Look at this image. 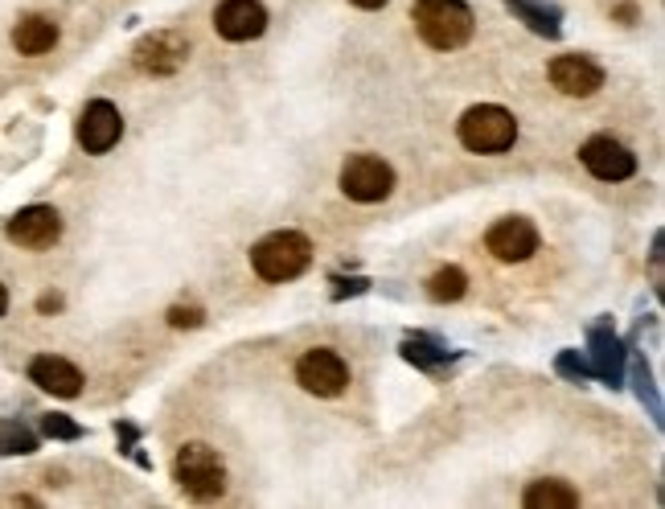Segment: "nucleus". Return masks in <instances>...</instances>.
Here are the masks:
<instances>
[{
	"label": "nucleus",
	"mask_w": 665,
	"mask_h": 509,
	"mask_svg": "<svg viewBox=\"0 0 665 509\" xmlns=\"http://www.w3.org/2000/svg\"><path fill=\"white\" fill-rule=\"evenodd\" d=\"M30 382L38 391L54 394V399H74L83 391V370L59 353H38L30 362Z\"/></svg>",
	"instance_id": "nucleus-15"
},
{
	"label": "nucleus",
	"mask_w": 665,
	"mask_h": 509,
	"mask_svg": "<svg viewBox=\"0 0 665 509\" xmlns=\"http://www.w3.org/2000/svg\"><path fill=\"white\" fill-rule=\"evenodd\" d=\"M555 370H559L563 379H571V382H588V379H592V365H588V358H579L576 350L559 353V358H555Z\"/></svg>",
	"instance_id": "nucleus-24"
},
{
	"label": "nucleus",
	"mask_w": 665,
	"mask_h": 509,
	"mask_svg": "<svg viewBox=\"0 0 665 509\" xmlns=\"http://www.w3.org/2000/svg\"><path fill=\"white\" fill-rule=\"evenodd\" d=\"M633 379H636V394H641V403H650L653 420L662 423V403H657V394H653V374L645 358H633Z\"/></svg>",
	"instance_id": "nucleus-22"
},
{
	"label": "nucleus",
	"mask_w": 665,
	"mask_h": 509,
	"mask_svg": "<svg viewBox=\"0 0 665 509\" xmlns=\"http://www.w3.org/2000/svg\"><path fill=\"white\" fill-rule=\"evenodd\" d=\"M337 288H332V300H341V296H358V291L370 288V279H332Z\"/></svg>",
	"instance_id": "nucleus-26"
},
{
	"label": "nucleus",
	"mask_w": 665,
	"mask_h": 509,
	"mask_svg": "<svg viewBox=\"0 0 665 509\" xmlns=\"http://www.w3.org/2000/svg\"><path fill=\"white\" fill-rule=\"evenodd\" d=\"M119 136H124V116H119L116 103L91 99L83 107V116H78V145H83V152L103 157V152H112L119 145Z\"/></svg>",
	"instance_id": "nucleus-10"
},
{
	"label": "nucleus",
	"mask_w": 665,
	"mask_h": 509,
	"mask_svg": "<svg viewBox=\"0 0 665 509\" xmlns=\"http://www.w3.org/2000/svg\"><path fill=\"white\" fill-rule=\"evenodd\" d=\"M4 308H9V288L0 284V317H4Z\"/></svg>",
	"instance_id": "nucleus-29"
},
{
	"label": "nucleus",
	"mask_w": 665,
	"mask_h": 509,
	"mask_svg": "<svg viewBox=\"0 0 665 509\" xmlns=\"http://www.w3.org/2000/svg\"><path fill=\"white\" fill-rule=\"evenodd\" d=\"M403 358L411 365H420V370H440V365L448 362V346L435 341L432 333H411L403 341Z\"/></svg>",
	"instance_id": "nucleus-19"
},
{
	"label": "nucleus",
	"mask_w": 665,
	"mask_h": 509,
	"mask_svg": "<svg viewBox=\"0 0 665 509\" xmlns=\"http://www.w3.org/2000/svg\"><path fill=\"white\" fill-rule=\"evenodd\" d=\"M13 45L17 54H25V59H42V54H50L59 45V25L42 13H25L13 25Z\"/></svg>",
	"instance_id": "nucleus-16"
},
{
	"label": "nucleus",
	"mask_w": 665,
	"mask_h": 509,
	"mask_svg": "<svg viewBox=\"0 0 665 509\" xmlns=\"http://www.w3.org/2000/svg\"><path fill=\"white\" fill-rule=\"evenodd\" d=\"M131 62H136V71L140 74L165 78V74H177L189 62V42L177 30H157L136 42Z\"/></svg>",
	"instance_id": "nucleus-7"
},
{
	"label": "nucleus",
	"mask_w": 665,
	"mask_h": 509,
	"mask_svg": "<svg viewBox=\"0 0 665 509\" xmlns=\"http://www.w3.org/2000/svg\"><path fill=\"white\" fill-rule=\"evenodd\" d=\"M214 30L226 42H255L267 30V9L260 0H222L214 9Z\"/></svg>",
	"instance_id": "nucleus-12"
},
{
	"label": "nucleus",
	"mask_w": 665,
	"mask_h": 509,
	"mask_svg": "<svg viewBox=\"0 0 665 509\" xmlns=\"http://www.w3.org/2000/svg\"><path fill=\"white\" fill-rule=\"evenodd\" d=\"M394 190V169L374 152H353V157L341 165V193L349 202H387Z\"/></svg>",
	"instance_id": "nucleus-5"
},
{
	"label": "nucleus",
	"mask_w": 665,
	"mask_h": 509,
	"mask_svg": "<svg viewBox=\"0 0 665 509\" xmlns=\"http://www.w3.org/2000/svg\"><path fill=\"white\" fill-rule=\"evenodd\" d=\"M461 145L468 152H481V157H497V152H506L514 148L518 140V119L514 112H506L502 103H477V107H468L461 116Z\"/></svg>",
	"instance_id": "nucleus-3"
},
{
	"label": "nucleus",
	"mask_w": 665,
	"mask_h": 509,
	"mask_svg": "<svg viewBox=\"0 0 665 509\" xmlns=\"http://www.w3.org/2000/svg\"><path fill=\"white\" fill-rule=\"evenodd\" d=\"M42 436H50V439H83L87 432L78 427V423L71 420V415H42Z\"/></svg>",
	"instance_id": "nucleus-23"
},
{
	"label": "nucleus",
	"mask_w": 665,
	"mask_h": 509,
	"mask_svg": "<svg viewBox=\"0 0 665 509\" xmlns=\"http://www.w3.org/2000/svg\"><path fill=\"white\" fill-rule=\"evenodd\" d=\"M485 247H489L493 259L502 263H526L538 251V226L521 214H509V219L493 222L489 234H485Z\"/></svg>",
	"instance_id": "nucleus-11"
},
{
	"label": "nucleus",
	"mask_w": 665,
	"mask_h": 509,
	"mask_svg": "<svg viewBox=\"0 0 665 509\" xmlns=\"http://www.w3.org/2000/svg\"><path fill=\"white\" fill-rule=\"evenodd\" d=\"M506 9L518 17L521 25L538 38H559L563 33V9L559 4H547V0H506Z\"/></svg>",
	"instance_id": "nucleus-17"
},
{
	"label": "nucleus",
	"mask_w": 665,
	"mask_h": 509,
	"mask_svg": "<svg viewBox=\"0 0 665 509\" xmlns=\"http://www.w3.org/2000/svg\"><path fill=\"white\" fill-rule=\"evenodd\" d=\"M4 234L21 251H50L62 238V214L54 205H25L9 219Z\"/></svg>",
	"instance_id": "nucleus-8"
},
{
	"label": "nucleus",
	"mask_w": 665,
	"mask_h": 509,
	"mask_svg": "<svg viewBox=\"0 0 665 509\" xmlns=\"http://www.w3.org/2000/svg\"><path fill=\"white\" fill-rule=\"evenodd\" d=\"M583 358L592 365V379H600L604 386H621L624 382V346L608 325L588 329V353Z\"/></svg>",
	"instance_id": "nucleus-14"
},
{
	"label": "nucleus",
	"mask_w": 665,
	"mask_h": 509,
	"mask_svg": "<svg viewBox=\"0 0 665 509\" xmlns=\"http://www.w3.org/2000/svg\"><path fill=\"white\" fill-rule=\"evenodd\" d=\"M464 291H468V276H464L461 267H440L428 279V296H432L435 305H456Z\"/></svg>",
	"instance_id": "nucleus-20"
},
{
	"label": "nucleus",
	"mask_w": 665,
	"mask_h": 509,
	"mask_svg": "<svg viewBox=\"0 0 665 509\" xmlns=\"http://www.w3.org/2000/svg\"><path fill=\"white\" fill-rule=\"evenodd\" d=\"M205 320V312L202 308H193V305H173L169 308V325H173V329H198V325H202Z\"/></svg>",
	"instance_id": "nucleus-25"
},
{
	"label": "nucleus",
	"mask_w": 665,
	"mask_h": 509,
	"mask_svg": "<svg viewBox=\"0 0 665 509\" xmlns=\"http://www.w3.org/2000/svg\"><path fill=\"white\" fill-rule=\"evenodd\" d=\"M550 83L571 99H592L595 91L604 87V71L588 54H559L550 62Z\"/></svg>",
	"instance_id": "nucleus-13"
},
{
	"label": "nucleus",
	"mask_w": 665,
	"mask_h": 509,
	"mask_svg": "<svg viewBox=\"0 0 665 509\" xmlns=\"http://www.w3.org/2000/svg\"><path fill=\"white\" fill-rule=\"evenodd\" d=\"M411 21H415V33L440 54L468 45V38L477 30V17L464 0H415Z\"/></svg>",
	"instance_id": "nucleus-1"
},
{
	"label": "nucleus",
	"mask_w": 665,
	"mask_h": 509,
	"mask_svg": "<svg viewBox=\"0 0 665 509\" xmlns=\"http://www.w3.org/2000/svg\"><path fill=\"white\" fill-rule=\"evenodd\" d=\"M521 506L526 509H571V506H579V489H571V485L559 477L535 480V485L521 494Z\"/></svg>",
	"instance_id": "nucleus-18"
},
{
	"label": "nucleus",
	"mask_w": 665,
	"mask_h": 509,
	"mask_svg": "<svg viewBox=\"0 0 665 509\" xmlns=\"http://www.w3.org/2000/svg\"><path fill=\"white\" fill-rule=\"evenodd\" d=\"M173 480L189 497L210 501V497H222V489H226V465L210 444H186L173 456Z\"/></svg>",
	"instance_id": "nucleus-4"
},
{
	"label": "nucleus",
	"mask_w": 665,
	"mask_h": 509,
	"mask_svg": "<svg viewBox=\"0 0 665 509\" xmlns=\"http://www.w3.org/2000/svg\"><path fill=\"white\" fill-rule=\"evenodd\" d=\"M296 382L317 399H337L349 386V362L329 346H317L296 362Z\"/></svg>",
	"instance_id": "nucleus-6"
},
{
	"label": "nucleus",
	"mask_w": 665,
	"mask_h": 509,
	"mask_svg": "<svg viewBox=\"0 0 665 509\" xmlns=\"http://www.w3.org/2000/svg\"><path fill=\"white\" fill-rule=\"evenodd\" d=\"M313 263V243L300 231H275L251 247V267L263 284H288L304 276Z\"/></svg>",
	"instance_id": "nucleus-2"
},
{
	"label": "nucleus",
	"mask_w": 665,
	"mask_h": 509,
	"mask_svg": "<svg viewBox=\"0 0 665 509\" xmlns=\"http://www.w3.org/2000/svg\"><path fill=\"white\" fill-rule=\"evenodd\" d=\"M349 4H353V9H366V13H374V9H382L387 0H349Z\"/></svg>",
	"instance_id": "nucleus-28"
},
{
	"label": "nucleus",
	"mask_w": 665,
	"mask_h": 509,
	"mask_svg": "<svg viewBox=\"0 0 665 509\" xmlns=\"http://www.w3.org/2000/svg\"><path fill=\"white\" fill-rule=\"evenodd\" d=\"M579 160L583 169L595 177V181H629L636 173V152L629 145H621L616 136H592L579 148Z\"/></svg>",
	"instance_id": "nucleus-9"
},
{
	"label": "nucleus",
	"mask_w": 665,
	"mask_h": 509,
	"mask_svg": "<svg viewBox=\"0 0 665 509\" xmlns=\"http://www.w3.org/2000/svg\"><path fill=\"white\" fill-rule=\"evenodd\" d=\"M38 452V436L21 420H0V456H30Z\"/></svg>",
	"instance_id": "nucleus-21"
},
{
	"label": "nucleus",
	"mask_w": 665,
	"mask_h": 509,
	"mask_svg": "<svg viewBox=\"0 0 665 509\" xmlns=\"http://www.w3.org/2000/svg\"><path fill=\"white\" fill-rule=\"evenodd\" d=\"M62 308V296L59 291H45L42 300H38V312H59Z\"/></svg>",
	"instance_id": "nucleus-27"
}]
</instances>
